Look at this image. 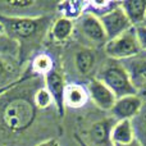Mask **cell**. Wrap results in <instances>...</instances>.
Wrapping results in <instances>:
<instances>
[{
	"instance_id": "1",
	"label": "cell",
	"mask_w": 146,
	"mask_h": 146,
	"mask_svg": "<svg viewBox=\"0 0 146 146\" xmlns=\"http://www.w3.org/2000/svg\"><path fill=\"white\" fill-rule=\"evenodd\" d=\"M17 83L0 94V129L7 133H22L33 124L37 108L33 94L17 88Z\"/></svg>"
},
{
	"instance_id": "2",
	"label": "cell",
	"mask_w": 146,
	"mask_h": 146,
	"mask_svg": "<svg viewBox=\"0 0 146 146\" xmlns=\"http://www.w3.org/2000/svg\"><path fill=\"white\" fill-rule=\"evenodd\" d=\"M96 78L101 81L114 94L117 99L137 94L136 88L133 87L131 80H129L128 73L121 64V62L110 59L108 63H105L101 67Z\"/></svg>"
},
{
	"instance_id": "3",
	"label": "cell",
	"mask_w": 146,
	"mask_h": 146,
	"mask_svg": "<svg viewBox=\"0 0 146 146\" xmlns=\"http://www.w3.org/2000/svg\"><path fill=\"white\" fill-rule=\"evenodd\" d=\"M51 5L50 1L41 0H1L0 15L8 18H42Z\"/></svg>"
},
{
	"instance_id": "4",
	"label": "cell",
	"mask_w": 146,
	"mask_h": 146,
	"mask_svg": "<svg viewBox=\"0 0 146 146\" xmlns=\"http://www.w3.org/2000/svg\"><path fill=\"white\" fill-rule=\"evenodd\" d=\"M104 50L111 60L117 62L126 60L140 54L142 50L137 40L136 28L132 27L122 35H119L118 37L106 41V44L104 45Z\"/></svg>"
},
{
	"instance_id": "5",
	"label": "cell",
	"mask_w": 146,
	"mask_h": 146,
	"mask_svg": "<svg viewBox=\"0 0 146 146\" xmlns=\"http://www.w3.org/2000/svg\"><path fill=\"white\" fill-rule=\"evenodd\" d=\"M42 18H8L0 15V22L5 28V35L14 41L30 40L38 35L44 27Z\"/></svg>"
},
{
	"instance_id": "6",
	"label": "cell",
	"mask_w": 146,
	"mask_h": 146,
	"mask_svg": "<svg viewBox=\"0 0 146 146\" xmlns=\"http://www.w3.org/2000/svg\"><path fill=\"white\" fill-rule=\"evenodd\" d=\"M74 28H77L81 38L85 41V45L88 49L104 46L108 41L105 31L103 28L100 19L94 14L85 12L80 18H77Z\"/></svg>"
},
{
	"instance_id": "7",
	"label": "cell",
	"mask_w": 146,
	"mask_h": 146,
	"mask_svg": "<svg viewBox=\"0 0 146 146\" xmlns=\"http://www.w3.org/2000/svg\"><path fill=\"white\" fill-rule=\"evenodd\" d=\"M115 122L114 118L100 119L86 131L83 139L78 137L86 146H114L111 141V128Z\"/></svg>"
},
{
	"instance_id": "8",
	"label": "cell",
	"mask_w": 146,
	"mask_h": 146,
	"mask_svg": "<svg viewBox=\"0 0 146 146\" xmlns=\"http://www.w3.org/2000/svg\"><path fill=\"white\" fill-rule=\"evenodd\" d=\"M99 19H100L101 25H103V28L105 31L108 41L118 37L119 35H122L123 32L132 28L131 22L128 21L127 15L122 10V8L119 7V1L110 12L101 15Z\"/></svg>"
},
{
	"instance_id": "9",
	"label": "cell",
	"mask_w": 146,
	"mask_h": 146,
	"mask_svg": "<svg viewBox=\"0 0 146 146\" xmlns=\"http://www.w3.org/2000/svg\"><path fill=\"white\" fill-rule=\"evenodd\" d=\"M144 101L140 99L137 95H129V96H123V98L117 99L115 104L113 108L110 109L111 118H114L117 122L118 121H126V119H132L140 113L142 109Z\"/></svg>"
},
{
	"instance_id": "10",
	"label": "cell",
	"mask_w": 146,
	"mask_h": 146,
	"mask_svg": "<svg viewBox=\"0 0 146 146\" xmlns=\"http://www.w3.org/2000/svg\"><path fill=\"white\" fill-rule=\"evenodd\" d=\"M86 91H87V95L90 96V99L92 100V103L101 110L110 111V109L113 108V105L117 101L114 94L98 78H92L88 81Z\"/></svg>"
},
{
	"instance_id": "11",
	"label": "cell",
	"mask_w": 146,
	"mask_h": 146,
	"mask_svg": "<svg viewBox=\"0 0 146 146\" xmlns=\"http://www.w3.org/2000/svg\"><path fill=\"white\" fill-rule=\"evenodd\" d=\"M121 64L128 73L129 80L137 91L146 82V53L141 51L132 58L122 60Z\"/></svg>"
},
{
	"instance_id": "12",
	"label": "cell",
	"mask_w": 146,
	"mask_h": 146,
	"mask_svg": "<svg viewBox=\"0 0 146 146\" xmlns=\"http://www.w3.org/2000/svg\"><path fill=\"white\" fill-rule=\"evenodd\" d=\"M45 87L53 98V103L56 105L59 115L64 114V94H66V82L59 72L53 69L45 76Z\"/></svg>"
},
{
	"instance_id": "13",
	"label": "cell",
	"mask_w": 146,
	"mask_h": 146,
	"mask_svg": "<svg viewBox=\"0 0 146 146\" xmlns=\"http://www.w3.org/2000/svg\"><path fill=\"white\" fill-rule=\"evenodd\" d=\"M119 7L127 15L132 27L144 26L146 19V0H126L119 1Z\"/></svg>"
},
{
	"instance_id": "14",
	"label": "cell",
	"mask_w": 146,
	"mask_h": 146,
	"mask_svg": "<svg viewBox=\"0 0 146 146\" xmlns=\"http://www.w3.org/2000/svg\"><path fill=\"white\" fill-rule=\"evenodd\" d=\"M18 68L15 60L9 55L0 54V90L8 88L17 83Z\"/></svg>"
},
{
	"instance_id": "15",
	"label": "cell",
	"mask_w": 146,
	"mask_h": 146,
	"mask_svg": "<svg viewBox=\"0 0 146 146\" xmlns=\"http://www.w3.org/2000/svg\"><path fill=\"white\" fill-rule=\"evenodd\" d=\"M73 32H74V22L64 17H60L56 21H54L50 28V36L54 42L56 44L67 42L73 35Z\"/></svg>"
},
{
	"instance_id": "16",
	"label": "cell",
	"mask_w": 146,
	"mask_h": 146,
	"mask_svg": "<svg viewBox=\"0 0 146 146\" xmlns=\"http://www.w3.org/2000/svg\"><path fill=\"white\" fill-rule=\"evenodd\" d=\"M135 140L133 123L129 119L118 121L111 128V141L114 145H126Z\"/></svg>"
},
{
	"instance_id": "17",
	"label": "cell",
	"mask_w": 146,
	"mask_h": 146,
	"mask_svg": "<svg viewBox=\"0 0 146 146\" xmlns=\"http://www.w3.org/2000/svg\"><path fill=\"white\" fill-rule=\"evenodd\" d=\"M74 63L76 68L81 76L83 77L90 76L95 68V54H94L92 49L83 48L78 50L74 56Z\"/></svg>"
},
{
	"instance_id": "18",
	"label": "cell",
	"mask_w": 146,
	"mask_h": 146,
	"mask_svg": "<svg viewBox=\"0 0 146 146\" xmlns=\"http://www.w3.org/2000/svg\"><path fill=\"white\" fill-rule=\"evenodd\" d=\"M87 91L80 85H67L64 94V105L69 108H81L87 101Z\"/></svg>"
},
{
	"instance_id": "19",
	"label": "cell",
	"mask_w": 146,
	"mask_h": 146,
	"mask_svg": "<svg viewBox=\"0 0 146 146\" xmlns=\"http://www.w3.org/2000/svg\"><path fill=\"white\" fill-rule=\"evenodd\" d=\"M87 3L81 1H62L56 4V8L60 10L62 17L68 18V19L76 21L85 13V8Z\"/></svg>"
},
{
	"instance_id": "20",
	"label": "cell",
	"mask_w": 146,
	"mask_h": 146,
	"mask_svg": "<svg viewBox=\"0 0 146 146\" xmlns=\"http://www.w3.org/2000/svg\"><path fill=\"white\" fill-rule=\"evenodd\" d=\"M32 68L33 71L38 74L46 76L49 72L53 71V59L48 55V54H38L32 62Z\"/></svg>"
},
{
	"instance_id": "21",
	"label": "cell",
	"mask_w": 146,
	"mask_h": 146,
	"mask_svg": "<svg viewBox=\"0 0 146 146\" xmlns=\"http://www.w3.org/2000/svg\"><path fill=\"white\" fill-rule=\"evenodd\" d=\"M33 103H35L37 109H48L49 106L53 105V98H51L50 92L46 90L45 86L36 88L35 94H33Z\"/></svg>"
},
{
	"instance_id": "22",
	"label": "cell",
	"mask_w": 146,
	"mask_h": 146,
	"mask_svg": "<svg viewBox=\"0 0 146 146\" xmlns=\"http://www.w3.org/2000/svg\"><path fill=\"white\" fill-rule=\"evenodd\" d=\"M18 49V42L14 40H12L8 36H0V54L4 55H14L17 54Z\"/></svg>"
},
{
	"instance_id": "23",
	"label": "cell",
	"mask_w": 146,
	"mask_h": 146,
	"mask_svg": "<svg viewBox=\"0 0 146 146\" xmlns=\"http://www.w3.org/2000/svg\"><path fill=\"white\" fill-rule=\"evenodd\" d=\"M135 28H136V35L140 44V48H141L142 51L146 53V26H140V27H135Z\"/></svg>"
},
{
	"instance_id": "24",
	"label": "cell",
	"mask_w": 146,
	"mask_h": 146,
	"mask_svg": "<svg viewBox=\"0 0 146 146\" xmlns=\"http://www.w3.org/2000/svg\"><path fill=\"white\" fill-rule=\"evenodd\" d=\"M36 146H60L58 142V140L55 139H49V140H45V141L40 142V144H37Z\"/></svg>"
},
{
	"instance_id": "25",
	"label": "cell",
	"mask_w": 146,
	"mask_h": 146,
	"mask_svg": "<svg viewBox=\"0 0 146 146\" xmlns=\"http://www.w3.org/2000/svg\"><path fill=\"white\" fill-rule=\"evenodd\" d=\"M137 95L140 96V99H141L144 103H146V82L137 90Z\"/></svg>"
},
{
	"instance_id": "26",
	"label": "cell",
	"mask_w": 146,
	"mask_h": 146,
	"mask_svg": "<svg viewBox=\"0 0 146 146\" xmlns=\"http://www.w3.org/2000/svg\"><path fill=\"white\" fill-rule=\"evenodd\" d=\"M114 146H141L139 141L136 140V137H135V140L132 142H129V144H126V145H114Z\"/></svg>"
},
{
	"instance_id": "27",
	"label": "cell",
	"mask_w": 146,
	"mask_h": 146,
	"mask_svg": "<svg viewBox=\"0 0 146 146\" xmlns=\"http://www.w3.org/2000/svg\"><path fill=\"white\" fill-rule=\"evenodd\" d=\"M74 139H76V140H77V141H78V142H80V145H81V146H86V145H85V144H83V142H82V141H81V139H80V137H78V136H77V135H76V136H74Z\"/></svg>"
},
{
	"instance_id": "28",
	"label": "cell",
	"mask_w": 146,
	"mask_h": 146,
	"mask_svg": "<svg viewBox=\"0 0 146 146\" xmlns=\"http://www.w3.org/2000/svg\"><path fill=\"white\" fill-rule=\"evenodd\" d=\"M144 26H146V19H145V23H144Z\"/></svg>"
}]
</instances>
